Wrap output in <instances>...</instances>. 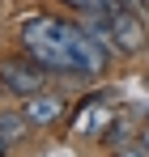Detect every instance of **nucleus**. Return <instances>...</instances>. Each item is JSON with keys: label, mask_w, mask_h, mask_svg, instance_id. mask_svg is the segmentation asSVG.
<instances>
[{"label": "nucleus", "mask_w": 149, "mask_h": 157, "mask_svg": "<svg viewBox=\"0 0 149 157\" xmlns=\"http://www.w3.org/2000/svg\"><path fill=\"white\" fill-rule=\"evenodd\" d=\"M115 157H149V149L141 144V140H132V144H124V149H115Z\"/></svg>", "instance_id": "8"}, {"label": "nucleus", "mask_w": 149, "mask_h": 157, "mask_svg": "<svg viewBox=\"0 0 149 157\" xmlns=\"http://www.w3.org/2000/svg\"><path fill=\"white\" fill-rule=\"evenodd\" d=\"M141 4H145V9H149V0H141Z\"/></svg>", "instance_id": "11"}, {"label": "nucleus", "mask_w": 149, "mask_h": 157, "mask_svg": "<svg viewBox=\"0 0 149 157\" xmlns=\"http://www.w3.org/2000/svg\"><path fill=\"white\" fill-rule=\"evenodd\" d=\"M22 47L47 72H64V77H102L107 64L115 59L81 21H64V17H30L22 26Z\"/></svg>", "instance_id": "1"}, {"label": "nucleus", "mask_w": 149, "mask_h": 157, "mask_svg": "<svg viewBox=\"0 0 149 157\" xmlns=\"http://www.w3.org/2000/svg\"><path fill=\"white\" fill-rule=\"evenodd\" d=\"M111 123H115V110L102 102L98 94H94V98H90V102L73 115V132H77V136H107V128H111Z\"/></svg>", "instance_id": "3"}, {"label": "nucleus", "mask_w": 149, "mask_h": 157, "mask_svg": "<svg viewBox=\"0 0 149 157\" xmlns=\"http://www.w3.org/2000/svg\"><path fill=\"white\" fill-rule=\"evenodd\" d=\"M47 89V68L38 59H0V94L9 98H34Z\"/></svg>", "instance_id": "2"}, {"label": "nucleus", "mask_w": 149, "mask_h": 157, "mask_svg": "<svg viewBox=\"0 0 149 157\" xmlns=\"http://www.w3.org/2000/svg\"><path fill=\"white\" fill-rule=\"evenodd\" d=\"M9 149H13V144H4V140H0V157H9Z\"/></svg>", "instance_id": "10"}, {"label": "nucleus", "mask_w": 149, "mask_h": 157, "mask_svg": "<svg viewBox=\"0 0 149 157\" xmlns=\"http://www.w3.org/2000/svg\"><path fill=\"white\" fill-rule=\"evenodd\" d=\"M30 132H34V128H30V119H26V110H22V106L0 110V140H4V144H22Z\"/></svg>", "instance_id": "5"}, {"label": "nucleus", "mask_w": 149, "mask_h": 157, "mask_svg": "<svg viewBox=\"0 0 149 157\" xmlns=\"http://www.w3.org/2000/svg\"><path fill=\"white\" fill-rule=\"evenodd\" d=\"M60 4H68L77 13H98V9H107V0H60Z\"/></svg>", "instance_id": "7"}, {"label": "nucleus", "mask_w": 149, "mask_h": 157, "mask_svg": "<svg viewBox=\"0 0 149 157\" xmlns=\"http://www.w3.org/2000/svg\"><path fill=\"white\" fill-rule=\"evenodd\" d=\"M111 149H124V144H132V132H128V123H111V132L102 136Z\"/></svg>", "instance_id": "6"}, {"label": "nucleus", "mask_w": 149, "mask_h": 157, "mask_svg": "<svg viewBox=\"0 0 149 157\" xmlns=\"http://www.w3.org/2000/svg\"><path fill=\"white\" fill-rule=\"evenodd\" d=\"M22 110L30 119V128H55L64 119V98L60 94H34V98H22Z\"/></svg>", "instance_id": "4"}, {"label": "nucleus", "mask_w": 149, "mask_h": 157, "mask_svg": "<svg viewBox=\"0 0 149 157\" xmlns=\"http://www.w3.org/2000/svg\"><path fill=\"white\" fill-rule=\"evenodd\" d=\"M141 144H145V149H149V128H141Z\"/></svg>", "instance_id": "9"}]
</instances>
